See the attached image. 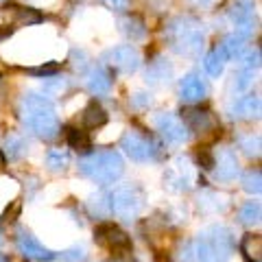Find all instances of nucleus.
Segmentation results:
<instances>
[{
    "mask_svg": "<svg viewBox=\"0 0 262 262\" xmlns=\"http://www.w3.org/2000/svg\"><path fill=\"white\" fill-rule=\"evenodd\" d=\"M20 118L33 134L44 138V140H51L59 131V120H57L55 107L44 94H24L20 101Z\"/></svg>",
    "mask_w": 262,
    "mask_h": 262,
    "instance_id": "obj_1",
    "label": "nucleus"
},
{
    "mask_svg": "<svg viewBox=\"0 0 262 262\" xmlns=\"http://www.w3.org/2000/svg\"><path fill=\"white\" fill-rule=\"evenodd\" d=\"M194 262H227L234 251V238L227 227L212 225L190 245Z\"/></svg>",
    "mask_w": 262,
    "mask_h": 262,
    "instance_id": "obj_2",
    "label": "nucleus"
},
{
    "mask_svg": "<svg viewBox=\"0 0 262 262\" xmlns=\"http://www.w3.org/2000/svg\"><path fill=\"white\" fill-rule=\"evenodd\" d=\"M166 37L173 51L184 55V57H196L201 53L206 35L203 29L199 27V22H194L190 18H177L166 27Z\"/></svg>",
    "mask_w": 262,
    "mask_h": 262,
    "instance_id": "obj_3",
    "label": "nucleus"
},
{
    "mask_svg": "<svg viewBox=\"0 0 262 262\" xmlns=\"http://www.w3.org/2000/svg\"><path fill=\"white\" fill-rule=\"evenodd\" d=\"M79 168L85 177H90L96 184H114L122 175L125 164H122L120 153L116 151H96L81 160Z\"/></svg>",
    "mask_w": 262,
    "mask_h": 262,
    "instance_id": "obj_4",
    "label": "nucleus"
},
{
    "mask_svg": "<svg viewBox=\"0 0 262 262\" xmlns=\"http://www.w3.org/2000/svg\"><path fill=\"white\" fill-rule=\"evenodd\" d=\"M110 206H112V212H116L120 219L131 221L140 214V210L144 206V194L140 188L134 184L118 186V188H114V192L110 194Z\"/></svg>",
    "mask_w": 262,
    "mask_h": 262,
    "instance_id": "obj_5",
    "label": "nucleus"
},
{
    "mask_svg": "<svg viewBox=\"0 0 262 262\" xmlns=\"http://www.w3.org/2000/svg\"><path fill=\"white\" fill-rule=\"evenodd\" d=\"M120 144H122L125 153L134 162H149V160H155V155H158L155 144L146 136L138 134V131H127V134L122 136V142Z\"/></svg>",
    "mask_w": 262,
    "mask_h": 262,
    "instance_id": "obj_6",
    "label": "nucleus"
},
{
    "mask_svg": "<svg viewBox=\"0 0 262 262\" xmlns=\"http://www.w3.org/2000/svg\"><path fill=\"white\" fill-rule=\"evenodd\" d=\"M94 238H96L98 245H103V247L110 249L112 253L129 251L131 249L129 236L122 232L118 225H114V223H101V225L94 229Z\"/></svg>",
    "mask_w": 262,
    "mask_h": 262,
    "instance_id": "obj_7",
    "label": "nucleus"
},
{
    "mask_svg": "<svg viewBox=\"0 0 262 262\" xmlns=\"http://www.w3.org/2000/svg\"><path fill=\"white\" fill-rule=\"evenodd\" d=\"M155 125H158V131L168 144H184L188 140V129L182 118H177L175 114H160L155 118Z\"/></svg>",
    "mask_w": 262,
    "mask_h": 262,
    "instance_id": "obj_8",
    "label": "nucleus"
},
{
    "mask_svg": "<svg viewBox=\"0 0 262 262\" xmlns=\"http://www.w3.org/2000/svg\"><path fill=\"white\" fill-rule=\"evenodd\" d=\"M103 59L120 72H134L140 66V53L131 44H125V46H116L112 51H107L103 55Z\"/></svg>",
    "mask_w": 262,
    "mask_h": 262,
    "instance_id": "obj_9",
    "label": "nucleus"
},
{
    "mask_svg": "<svg viewBox=\"0 0 262 262\" xmlns=\"http://www.w3.org/2000/svg\"><path fill=\"white\" fill-rule=\"evenodd\" d=\"M164 182L168 184V188L173 190H188L192 182V166L186 158H177L173 164L168 166L166 175H164Z\"/></svg>",
    "mask_w": 262,
    "mask_h": 262,
    "instance_id": "obj_10",
    "label": "nucleus"
},
{
    "mask_svg": "<svg viewBox=\"0 0 262 262\" xmlns=\"http://www.w3.org/2000/svg\"><path fill=\"white\" fill-rule=\"evenodd\" d=\"M229 18H232L236 33L249 37L251 35V27H253V5L251 0H236L229 9Z\"/></svg>",
    "mask_w": 262,
    "mask_h": 262,
    "instance_id": "obj_11",
    "label": "nucleus"
},
{
    "mask_svg": "<svg viewBox=\"0 0 262 262\" xmlns=\"http://www.w3.org/2000/svg\"><path fill=\"white\" fill-rule=\"evenodd\" d=\"M18 249L27 258L37 260V262H51V260H55V253L51 249H46L44 245L39 243L35 236H31L29 232H20V236H18Z\"/></svg>",
    "mask_w": 262,
    "mask_h": 262,
    "instance_id": "obj_12",
    "label": "nucleus"
},
{
    "mask_svg": "<svg viewBox=\"0 0 262 262\" xmlns=\"http://www.w3.org/2000/svg\"><path fill=\"white\" fill-rule=\"evenodd\" d=\"M179 94H182V101L186 103H199L206 98L208 94V85L203 83V79L199 75H194V72H190V75H186L182 79V85H179Z\"/></svg>",
    "mask_w": 262,
    "mask_h": 262,
    "instance_id": "obj_13",
    "label": "nucleus"
},
{
    "mask_svg": "<svg viewBox=\"0 0 262 262\" xmlns=\"http://www.w3.org/2000/svg\"><path fill=\"white\" fill-rule=\"evenodd\" d=\"M238 175V162H236V155L232 151H221L219 155V162H216V170H214V177L219 182H232Z\"/></svg>",
    "mask_w": 262,
    "mask_h": 262,
    "instance_id": "obj_14",
    "label": "nucleus"
},
{
    "mask_svg": "<svg viewBox=\"0 0 262 262\" xmlns=\"http://www.w3.org/2000/svg\"><path fill=\"white\" fill-rule=\"evenodd\" d=\"M184 120H186V125L190 127L192 131H196V134H206V131L210 129H214V118H212V114L210 112H201V110H184Z\"/></svg>",
    "mask_w": 262,
    "mask_h": 262,
    "instance_id": "obj_15",
    "label": "nucleus"
},
{
    "mask_svg": "<svg viewBox=\"0 0 262 262\" xmlns=\"http://www.w3.org/2000/svg\"><path fill=\"white\" fill-rule=\"evenodd\" d=\"M232 116L238 120H253L260 116V98L256 94L243 96L236 101V105L232 107Z\"/></svg>",
    "mask_w": 262,
    "mask_h": 262,
    "instance_id": "obj_16",
    "label": "nucleus"
},
{
    "mask_svg": "<svg viewBox=\"0 0 262 262\" xmlns=\"http://www.w3.org/2000/svg\"><path fill=\"white\" fill-rule=\"evenodd\" d=\"M112 88V75L105 68H101V66H96V68L90 70L88 75V90L96 96H103L107 94Z\"/></svg>",
    "mask_w": 262,
    "mask_h": 262,
    "instance_id": "obj_17",
    "label": "nucleus"
},
{
    "mask_svg": "<svg viewBox=\"0 0 262 262\" xmlns=\"http://www.w3.org/2000/svg\"><path fill=\"white\" fill-rule=\"evenodd\" d=\"M3 13L9 18L13 24H35L42 20V15H39L37 11H33V9H24V7H18V5H7Z\"/></svg>",
    "mask_w": 262,
    "mask_h": 262,
    "instance_id": "obj_18",
    "label": "nucleus"
},
{
    "mask_svg": "<svg viewBox=\"0 0 262 262\" xmlns=\"http://www.w3.org/2000/svg\"><path fill=\"white\" fill-rule=\"evenodd\" d=\"M170 77H173V68L164 61V59H158L149 66V70H146V81H149L151 85H158V83H168Z\"/></svg>",
    "mask_w": 262,
    "mask_h": 262,
    "instance_id": "obj_19",
    "label": "nucleus"
},
{
    "mask_svg": "<svg viewBox=\"0 0 262 262\" xmlns=\"http://www.w3.org/2000/svg\"><path fill=\"white\" fill-rule=\"evenodd\" d=\"M225 63H227V57L223 53V48H214V51H210L206 55V59H203V66H206V70H208V75L210 77H221L223 75V70H225Z\"/></svg>",
    "mask_w": 262,
    "mask_h": 262,
    "instance_id": "obj_20",
    "label": "nucleus"
},
{
    "mask_svg": "<svg viewBox=\"0 0 262 262\" xmlns=\"http://www.w3.org/2000/svg\"><path fill=\"white\" fill-rule=\"evenodd\" d=\"M105 122H107V114H105V110L96 101H92L83 110V125L88 129H98V127H103Z\"/></svg>",
    "mask_w": 262,
    "mask_h": 262,
    "instance_id": "obj_21",
    "label": "nucleus"
},
{
    "mask_svg": "<svg viewBox=\"0 0 262 262\" xmlns=\"http://www.w3.org/2000/svg\"><path fill=\"white\" fill-rule=\"evenodd\" d=\"M120 31L125 33L131 42H140V39H144V35H146L144 22L140 18H136V15H131V18H122L120 20Z\"/></svg>",
    "mask_w": 262,
    "mask_h": 262,
    "instance_id": "obj_22",
    "label": "nucleus"
},
{
    "mask_svg": "<svg viewBox=\"0 0 262 262\" xmlns=\"http://www.w3.org/2000/svg\"><path fill=\"white\" fill-rule=\"evenodd\" d=\"M241 249L245 253V258L249 262H260L262 260V238L260 234H247L241 243Z\"/></svg>",
    "mask_w": 262,
    "mask_h": 262,
    "instance_id": "obj_23",
    "label": "nucleus"
},
{
    "mask_svg": "<svg viewBox=\"0 0 262 262\" xmlns=\"http://www.w3.org/2000/svg\"><path fill=\"white\" fill-rule=\"evenodd\" d=\"M66 138H68V144L72 146V149H75V151H81V153L90 151V146H92L88 131H83V129L68 127V134H66Z\"/></svg>",
    "mask_w": 262,
    "mask_h": 262,
    "instance_id": "obj_24",
    "label": "nucleus"
},
{
    "mask_svg": "<svg viewBox=\"0 0 262 262\" xmlns=\"http://www.w3.org/2000/svg\"><path fill=\"white\" fill-rule=\"evenodd\" d=\"M245 42H247V37L234 31L232 35H227V37L223 39V44H221V48H223V53H225L227 59H234V57H238V55H241Z\"/></svg>",
    "mask_w": 262,
    "mask_h": 262,
    "instance_id": "obj_25",
    "label": "nucleus"
},
{
    "mask_svg": "<svg viewBox=\"0 0 262 262\" xmlns=\"http://www.w3.org/2000/svg\"><path fill=\"white\" fill-rule=\"evenodd\" d=\"M46 164L51 170H66L70 166V153L66 149H51L46 155Z\"/></svg>",
    "mask_w": 262,
    "mask_h": 262,
    "instance_id": "obj_26",
    "label": "nucleus"
},
{
    "mask_svg": "<svg viewBox=\"0 0 262 262\" xmlns=\"http://www.w3.org/2000/svg\"><path fill=\"white\" fill-rule=\"evenodd\" d=\"M260 203L258 201H247L245 206L241 208V221L245 225H258L260 223Z\"/></svg>",
    "mask_w": 262,
    "mask_h": 262,
    "instance_id": "obj_27",
    "label": "nucleus"
},
{
    "mask_svg": "<svg viewBox=\"0 0 262 262\" xmlns=\"http://www.w3.org/2000/svg\"><path fill=\"white\" fill-rule=\"evenodd\" d=\"M262 184V177H260V168H249L247 173L243 175V188L247 190L249 194H260V186Z\"/></svg>",
    "mask_w": 262,
    "mask_h": 262,
    "instance_id": "obj_28",
    "label": "nucleus"
},
{
    "mask_svg": "<svg viewBox=\"0 0 262 262\" xmlns=\"http://www.w3.org/2000/svg\"><path fill=\"white\" fill-rule=\"evenodd\" d=\"M90 208H92L94 214L98 216H105L112 212V206H110V194H98V196H92L90 199Z\"/></svg>",
    "mask_w": 262,
    "mask_h": 262,
    "instance_id": "obj_29",
    "label": "nucleus"
},
{
    "mask_svg": "<svg viewBox=\"0 0 262 262\" xmlns=\"http://www.w3.org/2000/svg\"><path fill=\"white\" fill-rule=\"evenodd\" d=\"M5 144H7V151H9V158H20L27 151V142L20 136H9Z\"/></svg>",
    "mask_w": 262,
    "mask_h": 262,
    "instance_id": "obj_30",
    "label": "nucleus"
},
{
    "mask_svg": "<svg viewBox=\"0 0 262 262\" xmlns=\"http://www.w3.org/2000/svg\"><path fill=\"white\" fill-rule=\"evenodd\" d=\"M238 144H241V149L247 153V155H260V136H245V138H241L238 140Z\"/></svg>",
    "mask_w": 262,
    "mask_h": 262,
    "instance_id": "obj_31",
    "label": "nucleus"
},
{
    "mask_svg": "<svg viewBox=\"0 0 262 262\" xmlns=\"http://www.w3.org/2000/svg\"><path fill=\"white\" fill-rule=\"evenodd\" d=\"M251 81H253V70L243 68L238 75L234 77V90H236V92H245V90L251 85Z\"/></svg>",
    "mask_w": 262,
    "mask_h": 262,
    "instance_id": "obj_32",
    "label": "nucleus"
},
{
    "mask_svg": "<svg viewBox=\"0 0 262 262\" xmlns=\"http://www.w3.org/2000/svg\"><path fill=\"white\" fill-rule=\"evenodd\" d=\"M63 262H83L85 260V247H72L66 253H61Z\"/></svg>",
    "mask_w": 262,
    "mask_h": 262,
    "instance_id": "obj_33",
    "label": "nucleus"
},
{
    "mask_svg": "<svg viewBox=\"0 0 262 262\" xmlns=\"http://www.w3.org/2000/svg\"><path fill=\"white\" fill-rule=\"evenodd\" d=\"M258 66H260V48L251 51L247 57H245V61H243V68H249V70L258 68Z\"/></svg>",
    "mask_w": 262,
    "mask_h": 262,
    "instance_id": "obj_34",
    "label": "nucleus"
},
{
    "mask_svg": "<svg viewBox=\"0 0 262 262\" xmlns=\"http://www.w3.org/2000/svg\"><path fill=\"white\" fill-rule=\"evenodd\" d=\"M103 3L114 11H125V9H129L131 0H103Z\"/></svg>",
    "mask_w": 262,
    "mask_h": 262,
    "instance_id": "obj_35",
    "label": "nucleus"
},
{
    "mask_svg": "<svg viewBox=\"0 0 262 262\" xmlns=\"http://www.w3.org/2000/svg\"><path fill=\"white\" fill-rule=\"evenodd\" d=\"M199 164L203 168H212V166H214V158H212V155L203 149V151H199Z\"/></svg>",
    "mask_w": 262,
    "mask_h": 262,
    "instance_id": "obj_36",
    "label": "nucleus"
},
{
    "mask_svg": "<svg viewBox=\"0 0 262 262\" xmlns=\"http://www.w3.org/2000/svg\"><path fill=\"white\" fill-rule=\"evenodd\" d=\"M134 105H136V107H146V105H151V96L144 94V92H138L134 96Z\"/></svg>",
    "mask_w": 262,
    "mask_h": 262,
    "instance_id": "obj_37",
    "label": "nucleus"
},
{
    "mask_svg": "<svg viewBox=\"0 0 262 262\" xmlns=\"http://www.w3.org/2000/svg\"><path fill=\"white\" fill-rule=\"evenodd\" d=\"M55 70H57V66H46V68H31L29 72L31 75H55Z\"/></svg>",
    "mask_w": 262,
    "mask_h": 262,
    "instance_id": "obj_38",
    "label": "nucleus"
},
{
    "mask_svg": "<svg viewBox=\"0 0 262 262\" xmlns=\"http://www.w3.org/2000/svg\"><path fill=\"white\" fill-rule=\"evenodd\" d=\"M112 262H136V260L129 256V251H118V253H114Z\"/></svg>",
    "mask_w": 262,
    "mask_h": 262,
    "instance_id": "obj_39",
    "label": "nucleus"
},
{
    "mask_svg": "<svg viewBox=\"0 0 262 262\" xmlns=\"http://www.w3.org/2000/svg\"><path fill=\"white\" fill-rule=\"evenodd\" d=\"M46 90H51V92H63V90H66V81H61V83H48Z\"/></svg>",
    "mask_w": 262,
    "mask_h": 262,
    "instance_id": "obj_40",
    "label": "nucleus"
},
{
    "mask_svg": "<svg viewBox=\"0 0 262 262\" xmlns=\"http://www.w3.org/2000/svg\"><path fill=\"white\" fill-rule=\"evenodd\" d=\"M194 5H199V7H208V5H212L214 0H192Z\"/></svg>",
    "mask_w": 262,
    "mask_h": 262,
    "instance_id": "obj_41",
    "label": "nucleus"
},
{
    "mask_svg": "<svg viewBox=\"0 0 262 262\" xmlns=\"http://www.w3.org/2000/svg\"><path fill=\"white\" fill-rule=\"evenodd\" d=\"M5 164H7V160H5V155H3V151H0V170L5 168Z\"/></svg>",
    "mask_w": 262,
    "mask_h": 262,
    "instance_id": "obj_42",
    "label": "nucleus"
}]
</instances>
